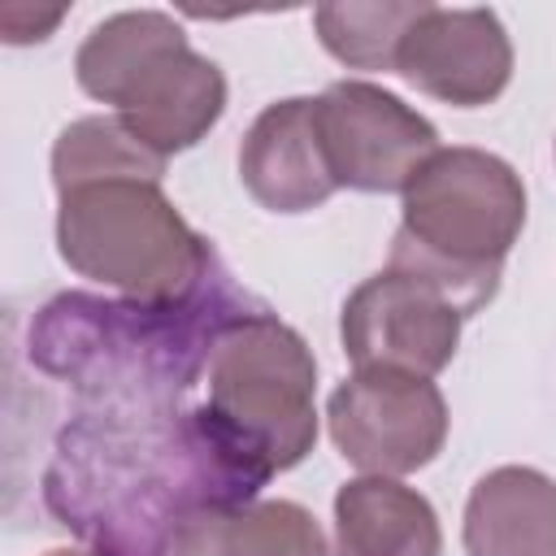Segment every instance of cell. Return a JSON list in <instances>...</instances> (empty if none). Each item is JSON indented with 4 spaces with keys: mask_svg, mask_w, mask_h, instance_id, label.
Returning a JSON list of instances; mask_svg holds the SVG:
<instances>
[{
    "mask_svg": "<svg viewBox=\"0 0 556 556\" xmlns=\"http://www.w3.org/2000/svg\"><path fill=\"white\" fill-rule=\"evenodd\" d=\"M182 430L222 500H252L317 443V361L295 326L256 308L226 313L200 343Z\"/></svg>",
    "mask_w": 556,
    "mask_h": 556,
    "instance_id": "6da1fadb",
    "label": "cell"
},
{
    "mask_svg": "<svg viewBox=\"0 0 556 556\" xmlns=\"http://www.w3.org/2000/svg\"><path fill=\"white\" fill-rule=\"evenodd\" d=\"M391 269L439 287L460 317L482 313L526 230V182L486 148H439L400 191Z\"/></svg>",
    "mask_w": 556,
    "mask_h": 556,
    "instance_id": "7a4b0ae2",
    "label": "cell"
},
{
    "mask_svg": "<svg viewBox=\"0 0 556 556\" xmlns=\"http://www.w3.org/2000/svg\"><path fill=\"white\" fill-rule=\"evenodd\" d=\"M56 252L135 304H191L213 274V248L187 226L161 182L139 174L91 178L56 191Z\"/></svg>",
    "mask_w": 556,
    "mask_h": 556,
    "instance_id": "3957f363",
    "label": "cell"
},
{
    "mask_svg": "<svg viewBox=\"0 0 556 556\" xmlns=\"http://www.w3.org/2000/svg\"><path fill=\"white\" fill-rule=\"evenodd\" d=\"M74 78L165 161L195 148L226 113V74L161 9H122L96 22L74 52Z\"/></svg>",
    "mask_w": 556,
    "mask_h": 556,
    "instance_id": "277c9868",
    "label": "cell"
},
{
    "mask_svg": "<svg viewBox=\"0 0 556 556\" xmlns=\"http://www.w3.org/2000/svg\"><path fill=\"white\" fill-rule=\"evenodd\" d=\"M326 426L348 465L378 478L426 469L447 443L443 391L404 369H356L326 400Z\"/></svg>",
    "mask_w": 556,
    "mask_h": 556,
    "instance_id": "5b68a950",
    "label": "cell"
},
{
    "mask_svg": "<svg viewBox=\"0 0 556 556\" xmlns=\"http://www.w3.org/2000/svg\"><path fill=\"white\" fill-rule=\"evenodd\" d=\"M317 130L339 187L387 195L404 191L408 178L439 152V130L395 91L343 78L317 96Z\"/></svg>",
    "mask_w": 556,
    "mask_h": 556,
    "instance_id": "8992f818",
    "label": "cell"
},
{
    "mask_svg": "<svg viewBox=\"0 0 556 556\" xmlns=\"http://www.w3.org/2000/svg\"><path fill=\"white\" fill-rule=\"evenodd\" d=\"M460 308L430 282L404 269H378L339 313V339L356 369H404L434 378L460 348Z\"/></svg>",
    "mask_w": 556,
    "mask_h": 556,
    "instance_id": "52a82bcc",
    "label": "cell"
},
{
    "mask_svg": "<svg viewBox=\"0 0 556 556\" xmlns=\"http://www.w3.org/2000/svg\"><path fill=\"white\" fill-rule=\"evenodd\" d=\"M395 74L452 109H482L513 83V39L495 9L426 4L400 39Z\"/></svg>",
    "mask_w": 556,
    "mask_h": 556,
    "instance_id": "ba28073f",
    "label": "cell"
},
{
    "mask_svg": "<svg viewBox=\"0 0 556 556\" xmlns=\"http://www.w3.org/2000/svg\"><path fill=\"white\" fill-rule=\"evenodd\" d=\"M239 178L269 213H308L339 191L313 96L274 100L256 113L239 143Z\"/></svg>",
    "mask_w": 556,
    "mask_h": 556,
    "instance_id": "9c48e42d",
    "label": "cell"
},
{
    "mask_svg": "<svg viewBox=\"0 0 556 556\" xmlns=\"http://www.w3.org/2000/svg\"><path fill=\"white\" fill-rule=\"evenodd\" d=\"M165 556H334L295 500H213L178 517Z\"/></svg>",
    "mask_w": 556,
    "mask_h": 556,
    "instance_id": "30bf717a",
    "label": "cell"
},
{
    "mask_svg": "<svg viewBox=\"0 0 556 556\" xmlns=\"http://www.w3.org/2000/svg\"><path fill=\"white\" fill-rule=\"evenodd\" d=\"M465 556H556V482L530 465L486 469L465 500Z\"/></svg>",
    "mask_w": 556,
    "mask_h": 556,
    "instance_id": "8fae6325",
    "label": "cell"
},
{
    "mask_svg": "<svg viewBox=\"0 0 556 556\" xmlns=\"http://www.w3.org/2000/svg\"><path fill=\"white\" fill-rule=\"evenodd\" d=\"M334 556H443L439 513L400 478H348L334 491Z\"/></svg>",
    "mask_w": 556,
    "mask_h": 556,
    "instance_id": "7c38bea8",
    "label": "cell"
},
{
    "mask_svg": "<svg viewBox=\"0 0 556 556\" xmlns=\"http://www.w3.org/2000/svg\"><path fill=\"white\" fill-rule=\"evenodd\" d=\"M430 0H374V4H317L313 30L321 48L348 70H395L400 39Z\"/></svg>",
    "mask_w": 556,
    "mask_h": 556,
    "instance_id": "4fadbf2b",
    "label": "cell"
},
{
    "mask_svg": "<svg viewBox=\"0 0 556 556\" xmlns=\"http://www.w3.org/2000/svg\"><path fill=\"white\" fill-rule=\"evenodd\" d=\"M113 174H139L161 182L165 156L143 148L117 117H78L70 122L52 143V187L65 191L74 182L113 178Z\"/></svg>",
    "mask_w": 556,
    "mask_h": 556,
    "instance_id": "5bb4252c",
    "label": "cell"
},
{
    "mask_svg": "<svg viewBox=\"0 0 556 556\" xmlns=\"http://www.w3.org/2000/svg\"><path fill=\"white\" fill-rule=\"evenodd\" d=\"M43 556H104V552H96V547H52Z\"/></svg>",
    "mask_w": 556,
    "mask_h": 556,
    "instance_id": "9a60e30c",
    "label": "cell"
}]
</instances>
